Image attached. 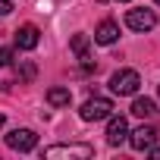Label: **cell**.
I'll list each match as a JSON object with an SVG mask.
<instances>
[{
	"label": "cell",
	"mask_w": 160,
	"mask_h": 160,
	"mask_svg": "<svg viewBox=\"0 0 160 160\" xmlns=\"http://www.w3.org/2000/svg\"><path fill=\"white\" fill-rule=\"evenodd\" d=\"M138 88H141V75H138L135 69H119V72L110 75V91L119 94V98L138 94Z\"/></svg>",
	"instance_id": "obj_1"
},
{
	"label": "cell",
	"mask_w": 160,
	"mask_h": 160,
	"mask_svg": "<svg viewBox=\"0 0 160 160\" xmlns=\"http://www.w3.org/2000/svg\"><path fill=\"white\" fill-rule=\"evenodd\" d=\"M44 157L47 160H60V157H66V160H88V157H94V148L91 144H50V148H44Z\"/></svg>",
	"instance_id": "obj_2"
},
{
	"label": "cell",
	"mask_w": 160,
	"mask_h": 160,
	"mask_svg": "<svg viewBox=\"0 0 160 160\" xmlns=\"http://www.w3.org/2000/svg\"><path fill=\"white\" fill-rule=\"evenodd\" d=\"M78 116H82L85 122L110 119V116H113V101H107V98H88V101L82 104V110H78Z\"/></svg>",
	"instance_id": "obj_3"
},
{
	"label": "cell",
	"mask_w": 160,
	"mask_h": 160,
	"mask_svg": "<svg viewBox=\"0 0 160 160\" xmlns=\"http://www.w3.org/2000/svg\"><path fill=\"white\" fill-rule=\"evenodd\" d=\"M35 144H38V135H35L32 129H13V132L7 135V148H10V151L28 154V151H35Z\"/></svg>",
	"instance_id": "obj_4"
},
{
	"label": "cell",
	"mask_w": 160,
	"mask_h": 160,
	"mask_svg": "<svg viewBox=\"0 0 160 160\" xmlns=\"http://www.w3.org/2000/svg\"><path fill=\"white\" fill-rule=\"evenodd\" d=\"M126 25L132 28V32H151L154 25H157V13L154 10H129L126 13Z\"/></svg>",
	"instance_id": "obj_5"
},
{
	"label": "cell",
	"mask_w": 160,
	"mask_h": 160,
	"mask_svg": "<svg viewBox=\"0 0 160 160\" xmlns=\"http://www.w3.org/2000/svg\"><path fill=\"white\" fill-rule=\"evenodd\" d=\"M126 141L132 144V151H148V148L157 141V129H151V126H138L135 132H129Z\"/></svg>",
	"instance_id": "obj_6"
},
{
	"label": "cell",
	"mask_w": 160,
	"mask_h": 160,
	"mask_svg": "<svg viewBox=\"0 0 160 160\" xmlns=\"http://www.w3.org/2000/svg\"><path fill=\"white\" fill-rule=\"evenodd\" d=\"M126 138H129V122H126V116H110V126H107V144L119 148Z\"/></svg>",
	"instance_id": "obj_7"
},
{
	"label": "cell",
	"mask_w": 160,
	"mask_h": 160,
	"mask_svg": "<svg viewBox=\"0 0 160 160\" xmlns=\"http://www.w3.org/2000/svg\"><path fill=\"white\" fill-rule=\"evenodd\" d=\"M38 41H41L38 25H22V28L16 32V47H19V50H35Z\"/></svg>",
	"instance_id": "obj_8"
},
{
	"label": "cell",
	"mask_w": 160,
	"mask_h": 160,
	"mask_svg": "<svg viewBox=\"0 0 160 160\" xmlns=\"http://www.w3.org/2000/svg\"><path fill=\"white\" fill-rule=\"evenodd\" d=\"M119 38V25L113 22V19H107V22H101L98 28H94V41L98 44H113Z\"/></svg>",
	"instance_id": "obj_9"
},
{
	"label": "cell",
	"mask_w": 160,
	"mask_h": 160,
	"mask_svg": "<svg viewBox=\"0 0 160 160\" xmlns=\"http://www.w3.org/2000/svg\"><path fill=\"white\" fill-rule=\"evenodd\" d=\"M69 101H72V91L69 88H50L47 91V104L50 107H69Z\"/></svg>",
	"instance_id": "obj_10"
},
{
	"label": "cell",
	"mask_w": 160,
	"mask_h": 160,
	"mask_svg": "<svg viewBox=\"0 0 160 160\" xmlns=\"http://www.w3.org/2000/svg\"><path fill=\"white\" fill-rule=\"evenodd\" d=\"M132 113H135V116H141V119H148V116H154V113H157V104H154L151 98H135Z\"/></svg>",
	"instance_id": "obj_11"
},
{
	"label": "cell",
	"mask_w": 160,
	"mask_h": 160,
	"mask_svg": "<svg viewBox=\"0 0 160 160\" xmlns=\"http://www.w3.org/2000/svg\"><path fill=\"white\" fill-rule=\"evenodd\" d=\"M72 50H75L78 57H85V53H88V35H75V38H72Z\"/></svg>",
	"instance_id": "obj_12"
},
{
	"label": "cell",
	"mask_w": 160,
	"mask_h": 160,
	"mask_svg": "<svg viewBox=\"0 0 160 160\" xmlns=\"http://www.w3.org/2000/svg\"><path fill=\"white\" fill-rule=\"evenodd\" d=\"M19 78H22V82H32V78H35V63H22Z\"/></svg>",
	"instance_id": "obj_13"
},
{
	"label": "cell",
	"mask_w": 160,
	"mask_h": 160,
	"mask_svg": "<svg viewBox=\"0 0 160 160\" xmlns=\"http://www.w3.org/2000/svg\"><path fill=\"white\" fill-rule=\"evenodd\" d=\"M13 63V50L10 47H0V66H10Z\"/></svg>",
	"instance_id": "obj_14"
},
{
	"label": "cell",
	"mask_w": 160,
	"mask_h": 160,
	"mask_svg": "<svg viewBox=\"0 0 160 160\" xmlns=\"http://www.w3.org/2000/svg\"><path fill=\"white\" fill-rule=\"evenodd\" d=\"M13 13V3H10V0H0V16H10Z\"/></svg>",
	"instance_id": "obj_15"
},
{
	"label": "cell",
	"mask_w": 160,
	"mask_h": 160,
	"mask_svg": "<svg viewBox=\"0 0 160 160\" xmlns=\"http://www.w3.org/2000/svg\"><path fill=\"white\" fill-rule=\"evenodd\" d=\"M148 151H151V157H154V160H160V148H154V144H151Z\"/></svg>",
	"instance_id": "obj_16"
},
{
	"label": "cell",
	"mask_w": 160,
	"mask_h": 160,
	"mask_svg": "<svg viewBox=\"0 0 160 160\" xmlns=\"http://www.w3.org/2000/svg\"><path fill=\"white\" fill-rule=\"evenodd\" d=\"M0 129H3V116H0Z\"/></svg>",
	"instance_id": "obj_17"
},
{
	"label": "cell",
	"mask_w": 160,
	"mask_h": 160,
	"mask_svg": "<svg viewBox=\"0 0 160 160\" xmlns=\"http://www.w3.org/2000/svg\"><path fill=\"white\" fill-rule=\"evenodd\" d=\"M119 3H129V0H119Z\"/></svg>",
	"instance_id": "obj_18"
},
{
	"label": "cell",
	"mask_w": 160,
	"mask_h": 160,
	"mask_svg": "<svg viewBox=\"0 0 160 160\" xmlns=\"http://www.w3.org/2000/svg\"><path fill=\"white\" fill-rule=\"evenodd\" d=\"M157 3H160V0H157Z\"/></svg>",
	"instance_id": "obj_19"
}]
</instances>
